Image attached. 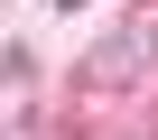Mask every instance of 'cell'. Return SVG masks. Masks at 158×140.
<instances>
[{
  "mask_svg": "<svg viewBox=\"0 0 158 140\" xmlns=\"http://www.w3.org/2000/svg\"><path fill=\"white\" fill-rule=\"evenodd\" d=\"M139 65H158V19H130V28H112V37L84 56V75H93V84H121V75H139Z\"/></svg>",
  "mask_w": 158,
  "mask_h": 140,
  "instance_id": "cell-1",
  "label": "cell"
}]
</instances>
